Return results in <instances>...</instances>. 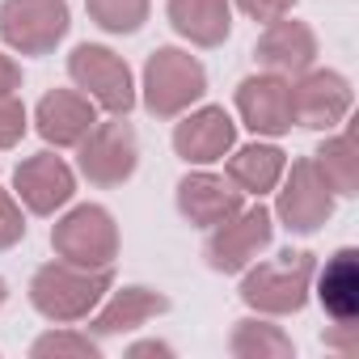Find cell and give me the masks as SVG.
Returning a JSON list of instances; mask_svg holds the SVG:
<instances>
[{"instance_id":"30bf717a","label":"cell","mask_w":359,"mask_h":359,"mask_svg":"<svg viewBox=\"0 0 359 359\" xmlns=\"http://www.w3.org/2000/svg\"><path fill=\"white\" fill-rule=\"evenodd\" d=\"M351 81L334 68H309L292 81V118L309 131H334L351 114Z\"/></svg>"},{"instance_id":"f546056e","label":"cell","mask_w":359,"mask_h":359,"mask_svg":"<svg viewBox=\"0 0 359 359\" xmlns=\"http://www.w3.org/2000/svg\"><path fill=\"white\" fill-rule=\"evenodd\" d=\"M18 89H22V64H18L13 55L0 51V97H5V93H18Z\"/></svg>"},{"instance_id":"7a4b0ae2","label":"cell","mask_w":359,"mask_h":359,"mask_svg":"<svg viewBox=\"0 0 359 359\" xmlns=\"http://www.w3.org/2000/svg\"><path fill=\"white\" fill-rule=\"evenodd\" d=\"M317 275V254L283 250L271 262H250L241 271V300L262 317H292L309 304Z\"/></svg>"},{"instance_id":"5b68a950","label":"cell","mask_w":359,"mask_h":359,"mask_svg":"<svg viewBox=\"0 0 359 359\" xmlns=\"http://www.w3.org/2000/svg\"><path fill=\"white\" fill-rule=\"evenodd\" d=\"M68 76L72 85L106 114H131L140 93H135V76L127 68V60L102 43H81L68 55Z\"/></svg>"},{"instance_id":"3957f363","label":"cell","mask_w":359,"mask_h":359,"mask_svg":"<svg viewBox=\"0 0 359 359\" xmlns=\"http://www.w3.org/2000/svg\"><path fill=\"white\" fill-rule=\"evenodd\" d=\"M140 102L152 118H177L208 93V68L182 47H156L140 72Z\"/></svg>"},{"instance_id":"d4e9b609","label":"cell","mask_w":359,"mask_h":359,"mask_svg":"<svg viewBox=\"0 0 359 359\" xmlns=\"http://www.w3.org/2000/svg\"><path fill=\"white\" fill-rule=\"evenodd\" d=\"M26 127H30V114H26L22 97L5 93V97H0V148H18Z\"/></svg>"},{"instance_id":"4fadbf2b","label":"cell","mask_w":359,"mask_h":359,"mask_svg":"<svg viewBox=\"0 0 359 359\" xmlns=\"http://www.w3.org/2000/svg\"><path fill=\"white\" fill-rule=\"evenodd\" d=\"M237 118L258 135V140H279L296 127L292 118V81L275 72L245 76L237 85Z\"/></svg>"},{"instance_id":"2e32d148","label":"cell","mask_w":359,"mask_h":359,"mask_svg":"<svg viewBox=\"0 0 359 359\" xmlns=\"http://www.w3.org/2000/svg\"><path fill=\"white\" fill-rule=\"evenodd\" d=\"M241 208H245V195L229 177H220L212 169H191L182 182H177V212L195 229H216L220 220H229Z\"/></svg>"},{"instance_id":"603a6c76","label":"cell","mask_w":359,"mask_h":359,"mask_svg":"<svg viewBox=\"0 0 359 359\" xmlns=\"http://www.w3.org/2000/svg\"><path fill=\"white\" fill-rule=\"evenodd\" d=\"M30 359H102V342L89 330H47L30 342Z\"/></svg>"},{"instance_id":"83f0119b","label":"cell","mask_w":359,"mask_h":359,"mask_svg":"<svg viewBox=\"0 0 359 359\" xmlns=\"http://www.w3.org/2000/svg\"><path fill=\"white\" fill-rule=\"evenodd\" d=\"M321 342L330 351H338V355H355L359 351V325L355 321H334V325H325Z\"/></svg>"},{"instance_id":"5bb4252c","label":"cell","mask_w":359,"mask_h":359,"mask_svg":"<svg viewBox=\"0 0 359 359\" xmlns=\"http://www.w3.org/2000/svg\"><path fill=\"white\" fill-rule=\"evenodd\" d=\"M169 313V296L148 287V283H127V287H110L102 296V304L85 317L89 321V334L102 342V338H118V334H131L140 325H148L152 317Z\"/></svg>"},{"instance_id":"8fae6325","label":"cell","mask_w":359,"mask_h":359,"mask_svg":"<svg viewBox=\"0 0 359 359\" xmlns=\"http://www.w3.org/2000/svg\"><path fill=\"white\" fill-rule=\"evenodd\" d=\"M13 195L30 216H55L76 195V169L55 152H34L13 169Z\"/></svg>"},{"instance_id":"7402d4cb","label":"cell","mask_w":359,"mask_h":359,"mask_svg":"<svg viewBox=\"0 0 359 359\" xmlns=\"http://www.w3.org/2000/svg\"><path fill=\"white\" fill-rule=\"evenodd\" d=\"M313 165L321 169V177L330 182V191L338 199L359 195V148H355V135L351 131L325 135L317 144V152H313Z\"/></svg>"},{"instance_id":"cb8c5ba5","label":"cell","mask_w":359,"mask_h":359,"mask_svg":"<svg viewBox=\"0 0 359 359\" xmlns=\"http://www.w3.org/2000/svg\"><path fill=\"white\" fill-rule=\"evenodd\" d=\"M89 22L106 34H135L148 13H152V0H85Z\"/></svg>"},{"instance_id":"4dcf8cb0","label":"cell","mask_w":359,"mask_h":359,"mask_svg":"<svg viewBox=\"0 0 359 359\" xmlns=\"http://www.w3.org/2000/svg\"><path fill=\"white\" fill-rule=\"evenodd\" d=\"M5 300H9V283L0 279V309H5Z\"/></svg>"},{"instance_id":"7c38bea8","label":"cell","mask_w":359,"mask_h":359,"mask_svg":"<svg viewBox=\"0 0 359 359\" xmlns=\"http://www.w3.org/2000/svg\"><path fill=\"white\" fill-rule=\"evenodd\" d=\"M237 148V118L224 106H191L173 123V152L187 165H216Z\"/></svg>"},{"instance_id":"ba28073f","label":"cell","mask_w":359,"mask_h":359,"mask_svg":"<svg viewBox=\"0 0 359 359\" xmlns=\"http://www.w3.org/2000/svg\"><path fill=\"white\" fill-rule=\"evenodd\" d=\"M275 241V216L262 203H245L241 212H233L229 220H220L216 229H208V245L203 258L216 275H241L250 262H258L262 250H271Z\"/></svg>"},{"instance_id":"ffe728a7","label":"cell","mask_w":359,"mask_h":359,"mask_svg":"<svg viewBox=\"0 0 359 359\" xmlns=\"http://www.w3.org/2000/svg\"><path fill=\"white\" fill-rule=\"evenodd\" d=\"M317 300L330 313V321H359V250L342 245L325 258V266L313 275Z\"/></svg>"},{"instance_id":"4316f807","label":"cell","mask_w":359,"mask_h":359,"mask_svg":"<svg viewBox=\"0 0 359 359\" xmlns=\"http://www.w3.org/2000/svg\"><path fill=\"white\" fill-rule=\"evenodd\" d=\"M233 9L237 13H245L250 22H279V18H287L292 9H296V0H233Z\"/></svg>"},{"instance_id":"277c9868","label":"cell","mask_w":359,"mask_h":359,"mask_svg":"<svg viewBox=\"0 0 359 359\" xmlns=\"http://www.w3.org/2000/svg\"><path fill=\"white\" fill-rule=\"evenodd\" d=\"M76 169L89 187H102V191L131 182L140 169V135L127 123V114H110L106 123L97 118L89 127V135L76 144Z\"/></svg>"},{"instance_id":"52a82bcc","label":"cell","mask_w":359,"mask_h":359,"mask_svg":"<svg viewBox=\"0 0 359 359\" xmlns=\"http://www.w3.org/2000/svg\"><path fill=\"white\" fill-rule=\"evenodd\" d=\"M51 250H55V258L76 262V266H114L118 224H114L110 208H102V203L68 208L51 224Z\"/></svg>"},{"instance_id":"6da1fadb","label":"cell","mask_w":359,"mask_h":359,"mask_svg":"<svg viewBox=\"0 0 359 359\" xmlns=\"http://www.w3.org/2000/svg\"><path fill=\"white\" fill-rule=\"evenodd\" d=\"M110 287H114V266H76L51 258L30 275V304L39 317L55 325H76L102 304Z\"/></svg>"},{"instance_id":"44dd1931","label":"cell","mask_w":359,"mask_h":359,"mask_svg":"<svg viewBox=\"0 0 359 359\" xmlns=\"http://www.w3.org/2000/svg\"><path fill=\"white\" fill-rule=\"evenodd\" d=\"M229 355H237V359H292L296 355V342L283 334V325H275L271 317L254 313V317H241L233 325Z\"/></svg>"},{"instance_id":"f1b7e54d","label":"cell","mask_w":359,"mask_h":359,"mask_svg":"<svg viewBox=\"0 0 359 359\" xmlns=\"http://www.w3.org/2000/svg\"><path fill=\"white\" fill-rule=\"evenodd\" d=\"M173 342H161V338H144V342H131L127 346V359H173Z\"/></svg>"},{"instance_id":"ac0fdd59","label":"cell","mask_w":359,"mask_h":359,"mask_svg":"<svg viewBox=\"0 0 359 359\" xmlns=\"http://www.w3.org/2000/svg\"><path fill=\"white\" fill-rule=\"evenodd\" d=\"M287 169V152L271 140H254V144H241L224 156V177L245 195V199H262L279 187V177Z\"/></svg>"},{"instance_id":"9a60e30c","label":"cell","mask_w":359,"mask_h":359,"mask_svg":"<svg viewBox=\"0 0 359 359\" xmlns=\"http://www.w3.org/2000/svg\"><path fill=\"white\" fill-rule=\"evenodd\" d=\"M254 60L266 72L296 81L300 72H309L317 64V34H313V26H304L287 13L279 22H266V30L254 43Z\"/></svg>"},{"instance_id":"484cf974","label":"cell","mask_w":359,"mask_h":359,"mask_svg":"<svg viewBox=\"0 0 359 359\" xmlns=\"http://www.w3.org/2000/svg\"><path fill=\"white\" fill-rule=\"evenodd\" d=\"M26 237V212L13 191H0V250H13Z\"/></svg>"},{"instance_id":"d6986e66","label":"cell","mask_w":359,"mask_h":359,"mask_svg":"<svg viewBox=\"0 0 359 359\" xmlns=\"http://www.w3.org/2000/svg\"><path fill=\"white\" fill-rule=\"evenodd\" d=\"M169 26L191 47H220L233 34V0H165Z\"/></svg>"},{"instance_id":"9c48e42d","label":"cell","mask_w":359,"mask_h":359,"mask_svg":"<svg viewBox=\"0 0 359 359\" xmlns=\"http://www.w3.org/2000/svg\"><path fill=\"white\" fill-rule=\"evenodd\" d=\"M68 0H5L0 5V39L18 55H51L68 39Z\"/></svg>"},{"instance_id":"e0dca14e","label":"cell","mask_w":359,"mask_h":359,"mask_svg":"<svg viewBox=\"0 0 359 359\" xmlns=\"http://www.w3.org/2000/svg\"><path fill=\"white\" fill-rule=\"evenodd\" d=\"M97 123V106L81 89H51L34 106V131L51 148H76Z\"/></svg>"},{"instance_id":"8992f818","label":"cell","mask_w":359,"mask_h":359,"mask_svg":"<svg viewBox=\"0 0 359 359\" xmlns=\"http://www.w3.org/2000/svg\"><path fill=\"white\" fill-rule=\"evenodd\" d=\"M334 191L321 177V169L313 165V156H300L283 169L279 187H275V224H283L287 233L296 237H309L317 233L330 216H334Z\"/></svg>"}]
</instances>
